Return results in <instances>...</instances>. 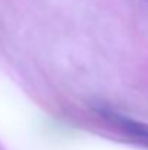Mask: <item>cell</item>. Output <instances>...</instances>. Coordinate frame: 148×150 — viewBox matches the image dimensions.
<instances>
[{"label": "cell", "mask_w": 148, "mask_h": 150, "mask_svg": "<svg viewBox=\"0 0 148 150\" xmlns=\"http://www.w3.org/2000/svg\"><path fill=\"white\" fill-rule=\"evenodd\" d=\"M109 120H112L113 122H116L119 127H122L129 136L135 137L138 142H141L142 144L148 146V125L145 124H141V122H137L131 118H125L122 115H118V114H106Z\"/></svg>", "instance_id": "1"}]
</instances>
